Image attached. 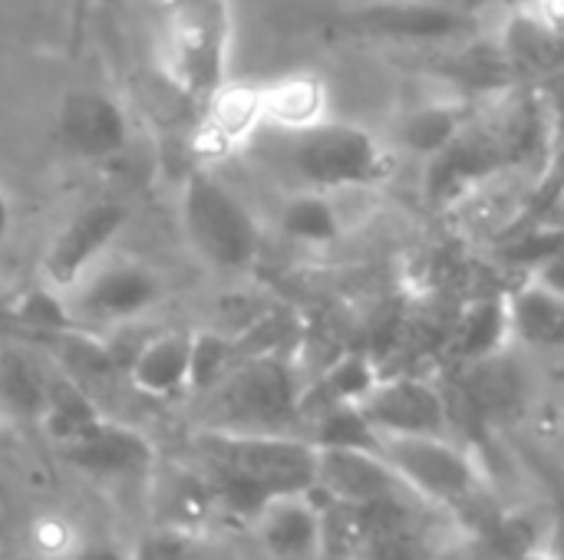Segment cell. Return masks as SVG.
<instances>
[{"label":"cell","instance_id":"21","mask_svg":"<svg viewBox=\"0 0 564 560\" xmlns=\"http://www.w3.org/2000/svg\"><path fill=\"white\" fill-rule=\"evenodd\" d=\"M509 340H512V333H509L506 294H489V297L469 300L453 323V353L463 363H476L492 353H502Z\"/></svg>","mask_w":564,"mask_h":560},{"label":"cell","instance_id":"6","mask_svg":"<svg viewBox=\"0 0 564 560\" xmlns=\"http://www.w3.org/2000/svg\"><path fill=\"white\" fill-rule=\"evenodd\" d=\"M380 455L423 502L453 505L476 488V465L449 436H380Z\"/></svg>","mask_w":564,"mask_h":560},{"label":"cell","instance_id":"37","mask_svg":"<svg viewBox=\"0 0 564 560\" xmlns=\"http://www.w3.org/2000/svg\"><path fill=\"white\" fill-rule=\"evenodd\" d=\"M516 560H558V554H542V551H535V548H532V551L519 554Z\"/></svg>","mask_w":564,"mask_h":560},{"label":"cell","instance_id":"19","mask_svg":"<svg viewBox=\"0 0 564 560\" xmlns=\"http://www.w3.org/2000/svg\"><path fill=\"white\" fill-rule=\"evenodd\" d=\"M509 300V333L512 340L535 347V350H555L564 340V300L555 284H545L542 277L516 294H506Z\"/></svg>","mask_w":564,"mask_h":560},{"label":"cell","instance_id":"18","mask_svg":"<svg viewBox=\"0 0 564 560\" xmlns=\"http://www.w3.org/2000/svg\"><path fill=\"white\" fill-rule=\"evenodd\" d=\"M50 373L20 343L0 340V419L13 422H36L43 413Z\"/></svg>","mask_w":564,"mask_h":560},{"label":"cell","instance_id":"24","mask_svg":"<svg viewBox=\"0 0 564 560\" xmlns=\"http://www.w3.org/2000/svg\"><path fill=\"white\" fill-rule=\"evenodd\" d=\"M466 366H469V376L463 383L466 403L482 419L509 416L522 403V376L502 353H492V356L466 363Z\"/></svg>","mask_w":564,"mask_h":560},{"label":"cell","instance_id":"25","mask_svg":"<svg viewBox=\"0 0 564 560\" xmlns=\"http://www.w3.org/2000/svg\"><path fill=\"white\" fill-rule=\"evenodd\" d=\"M502 50L509 53L516 73H549L558 66L562 40H558V30L552 23H545L535 13H525V17H516L509 23Z\"/></svg>","mask_w":564,"mask_h":560},{"label":"cell","instance_id":"15","mask_svg":"<svg viewBox=\"0 0 564 560\" xmlns=\"http://www.w3.org/2000/svg\"><path fill=\"white\" fill-rule=\"evenodd\" d=\"M261 548L274 560H317L321 502L317 492H291L264 502L251 518Z\"/></svg>","mask_w":564,"mask_h":560},{"label":"cell","instance_id":"28","mask_svg":"<svg viewBox=\"0 0 564 560\" xmlns=\"http://www.w3.org/2000/svg\"><path fill=\"white\" fill-rule=\"evenodd\" d=\"M281 224H284L288 238L307 241V244H327V241H334L340 234L337 211L321 191L291 198L288 208L281 211Z\"/></svg>","mask_w":564,"mask_h":560},{"label":"cell","instance_id":"29","mask_svg":"<svg viewBox=\"0 0 564 560\" xmlns=\"http://www.w3.org/2000/svg\"><path fill=\"white\" fill-rule=\"evenodd\" d=\"M463 129V116L456 112V106H423L416 112H410L400 125V142L430 158L433 152H440L456 132Z\"/></svg>","mask_w":564,"mask_h":560},{"label":"cell","instance_id":"31","mask_svg":"<svg viewBox=\"0 0 564 560\" xmlns=\"http://www.w3.org/2000/svg\"><path fill=\"white\" fill-rule=\"evenodd\" d=\"M10 314L23 323V327H33V330H43V333H63V330H73L76 320H73V310L63 304L59 290L56 287H33V290H23Z\"/></svg>","mask_w":564,"mask_h":560},{"label":"cell","instance_id":"27","mask_svg":"<svg viewBox=\"0 0 564 560\" xmlns=\"http://www.w3.org/2000/svg\"><path fill=\"white\" fill-rule=\"evenodd\" d=\"M453 79H459L466 89L476 92H502L519 79V73L509 53L502 50V43H473L456 56Z\"/></svg>","mask_w":564,"mask_h":560},{"label":"cell","instance_id":"9","mask_svg":"<svg viewBox=\"0 0 564 560\" xmlns=\"http://www.w3.org/2000/svg\"><path fill=\"white\" fill-rule=\"evenodd\" d=\"M73 290V314L93 323H126L162 297L159 277L135 261L93 264Z\"/></svg>","mask_w":564,"mask_h":560},{"label":"cell","instance_id":"12","mask_svg":"<svg viewBox=\"0 0 564 560\" xmlns=\"http://www.w3.org/2000/svg\"><path fill=\"white\" fill-rule=\"evenodd\" d=\"M314 492L334 502L364 505L390 495H410L380 452L370 449H314Z\"/></svg>","mask_w":564,"mask_h":560},{"label":"cell","instance_id":"17","mask_svg":"<svg viewBox=\"0 0 564 560\" xmlns=\"http://www.w3.org/2000/svg\"><path fill=\"white\" fill-rule=\"evenodd\" d=\"M192 333H162L145 340L129 360V380L142 396L169 399L188 389Z\"/></svg>","mask_w":564,"mask_h":560},{"label":"cell","instance_id":"10","mask_svg":"<svg viewBox=\"0 0 564 560\" xmlns=\"http://www.w3.org/2000/svg\"><path fill=\"white\" fill-rule=\"evenodd\" d=\"M354 33L397 43H443L469 26V17L453 0H370L350 13Z\"/></svg>","mask_w":564,"mask_h":560},{"label":"cell","instance_id":"8","mask_svg":"<svg viewBox=\"0 0 564 560\" xmlns=\"http://www.w3.org/2000/svg\"><path fill=\"white\" fill-rule=\"evenodd\" d=\"M126 221L129 211L119 201H93L79 208L66 224H59V231L50 238L43 251L40 267L46 284L56 290H73L83 281V274L93 264H99L106 248L122 234Z\"/></svg>","mask_w":564,"mask_h":560},{"label":"cell","instance_id":"30","mask_svg":"<svg viewBox=\"0 0 564 560\" xmlns=\"http://www.w3.org/2000/svg\"><path fill=\"white\" fill-rule=\"evenodd\" d=\"M235 366V343L221 333H192L188 347V389L208 393Z\"/></svg>","mask_w":564,"mask_h":560},{"label":"cell","instance_id":"34","mask_svg":"<svg viewBox=\"0 0 564 560\" xmlns=\"http://www.w3.org/2000/svg\"><path fill=\"white\" fill-rule=\"evenodd\" d=\"M132 560H202L198 558V545L175 528L155 531L152 538H145L135 551Z\"/></svg>","mask_w":564,"mask_h":560},{"label":"cell","instance_id":"36","mask_svg":"<svg viewBox=\"0 0 564 560\" xmlns=\"http://www.w3.org/2000/svg\"><path fill=\"white\" fill-rule=\"evenodd\" d=\"M7 228H10V201H7V195H3V188H0V244H3V238H7Z\"/></svg>","mask_w":564,"mask_h":560},{"label":"cell","instance_id":"4","mask_svg":"<svg viewBox=\"0 0 564 560\" xmlns=\"http://www.w3.org/2000/svg\"><path fill=\"white\" fill-rule=\"evenodd\" d=\"M182 228L192 251L215 271L248 267L261 244L251 211L205 168L192 172L182 188Z\"/></svg>","mask_w":564,"mask_h":560},{"label":"cell","instance_id":"11","mask_svg":"<svg viewBox=\"0 0 564 560\" xmlns=\"http://www.w3.org/2000/svg\"><path fill=\"white\" fill-rule=\"evenodd\" d=\"M509 165V155L492 129H459L440 152L426 158V198L449 205L482 178Z\"/></svg>","mask_w":564,"mask_h":560},{"label":"cell","instance_id":"13","mask_svg":"<svg viewBox=\"0 0 564 560\" xmlns=\"http://www.w3.org/2000/svg\"><path fill=\"white\" fill-rule=\"evenodd\" d=\"M59 455L76 472L93 475V479H109V482L139 479L155 462V449L142 432L119 426V422H109V419H102L83 439L59 446Z\"/></svg>","mask_w":564,"mask_h":560},{"label":"cell","instance_id":"5","mask_svg":"<svg viewBox=\"0 0 564 560\" xmlns=\"http://www.w3.org/2000/svg\"><path fill=\"white\" fill-rule=\"evenodd\" d=\"M291 162L297 175L314 185V191L370 185L387 175L390 158L373 132L350 122H317L311 129L294 132Z\"/></svg>","mask_w":564,"mask_h":560},{"label":"cell","instance_id":"16","mask_svg":"<svg viewBox=\"0 0 564 560\" xmlns=\"http://www.w3.org/2000/svg\"><path fill=\"white\" fill-rule=\"evenodd\" d=\"M205 102L208 109H205L202 129L195 132V152L205 158L235 152L264 122L261 86L221 83Z\"/></svg>","mask_w":564,"mask_h":560},{"label":"cell","instance_id":"7","mask_svg":"<svg viewBox=\"0 0 564 560\" xmlns=\"http://www.w3.org/2000/svg\"><path fill=\"white\" fill-rule=\"evenodd\" d=\"M357 409L377 436H449V403L423 376H380Z\"/></svg>","mask_w":564,"mask_h":560},{"label":"cell","instance_id":"2","mask_svg":"<svg viewBox=\"0 0 564 560\" xmlns=\"http://www.w3.org/2000/svg\"><path fill=\"white\" fill-rule=\"evenodd\" d=\"M301 383L288 360L264 353L235 363L205 396L208 422L205 429L221 432H274L294 436L301 422Z\"/></svg>","mask_w":564,"mask_h":560},{"label":"cell","instance_id":"3","mask_svg":"<svg viewBox=\"0 0 564 560\" xmlns=\"http://www.w3.org/2000/svg\"><path fill=\"white\" fill-rule=\"evenodd\" d=\"M228 43V0H165L162 66L175 89L192 99H208L225 83Z\"/></svg>","mask_w":564,"mask_h":560},{"label":"cell","instance_id":"32","mask_svg":"<svg viewBox=\"0 0 564 560\" xmlns=\"http://www.w3.org/2000/svg\"><path fill=\"white\" fill-rule=\"evenodd\" d=\"M509 261H519L525 267H555L562 254V231L558 228H535L525 238H519L509 251Z\"/></svg>","mask_w":564,"mask_h":560},{"label":"cell","instance_id":"33","mask_svg":"<svg viewBox=\"0 0 564 560\" xmlns=\"http://www.w3.org/2000/svg\"><path fill=\"white\" fill-rule=\"evenodd\" d=\"M354 560H426V551L413 531H397V535L367 538Z\"/></svg>","mask_w":564,"mask_h":560},{"label":"cell","instance_id":"26","mask_svg":"<svg viewBox=\"0 0 564 560\" xmlns=\"http://www.w3.org/2000/svg\"><path fill=\"white\" fill-rule=\"evenodd\" d=\"M307 442L314 449H370L380 452V436L370 429L364 413L347 403V406H330L317 416L307 419Z\"/></svg>","mask_w":564,"mask_h":560},{"label":"cell","instance_id":"1","mask_svg":"<svg viewBox=\"0 0 564 560\" xmlns=\"http://www.w3.org/2000/svg\"><path fill=\"white\" fill-rule=\"evenodd\" d=\"M212 498L231 515L254 518L278 495L314 488V446L304 436L202 429L192 439Z\"/></svg>","mask_w":564,"mask_h":560},{"label":"cell","instance_id":"20","mask_svg":"<svg viewBox=\"0 0 564 560\" xmlns=\"http://www.w3.org/2000/svg\"><path fill=\"white\" fill-rule=\"evenodd\" d=\"M327 83L314 73H288L268 86H261V109L264 119L278 122L281 129L301 132L324 122L327 112Z\"/></svg>","mask_w":564,"mask_h":560},{"label":"cell","instance_id":"23","mask_svg":"<svg viewBox=\"0 0 564 560\" xmlns=\"http://www.w3.org/2000/svg\"><path fill=\"white\" fill-rule=\"evenodd\" d=\"M36 422L43 426V432L56 446H69V442L83 439L89 429H96L102 422V413L96 409V403L89 399V393L79 383H73L69 376H53L50 373L43 413H40Z\"/></svg>","mask_w":564,"mask_h":560},{"label":"cell","instance_id":"35","mask_svg":"<svg viewBox=\"0 0 564 560\" xmlns=\"http://www.w3.org/2000/svg\"><path fill=\"white\" fill-rule=\"evenodd\" d=\"M69 560H132L119 545H112V541H86V545H79L76 551H73V558Z\"/></svg>","mask_w":564,"mask_h":560},{"label":"cell","instance_id":"14","mask_svg":"<svg viewBox=\"0 0 564 560\" xmlns=\"http://www.w3.org/2000/svg\"><path fill=\"white\" fill-rule=\"evenodd\" d=\"M122 106L99 89H73L59 102V139L79 158H109L126 145Z\"/></svg>","mask_w":564,"mask_h":560},{"label":"cell","instance_id":"22","mask_svg":"<svg viewBox=\"0 0 564 560\" xmlns=\"http://www.w3.org/2000/svg\"><path fill=\"white\" fill-rule=\"evenodd\" d=\"M380 380L377 363L367 353H344L337 356L314 386L301 389V422H307L311 416L330 409V406H347V403H360L370 386Z\"/></svg>","mask_w":564,"mask_h":560}]
</instances>
